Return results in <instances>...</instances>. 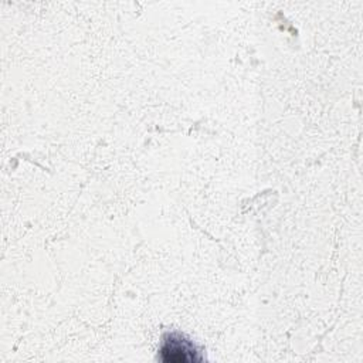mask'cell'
<instances>
[{
  "label": "cell",
  "mask_w": 363,
  "mask_h": 363,
  "mask_svg": "<svg viewBox=\"0 0 363 363\" xmlns=\"http://www.w3.org/2000/svg\"><path fill=\"white\" fill-rule=\"evenodd\" d=\"M159 359L166 363L201 362L203 356L197 346L180 333H169L159 347Z\"/></svg>",
  "instance_id": "6da1fadb"
}]
</instances>
